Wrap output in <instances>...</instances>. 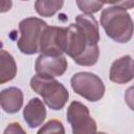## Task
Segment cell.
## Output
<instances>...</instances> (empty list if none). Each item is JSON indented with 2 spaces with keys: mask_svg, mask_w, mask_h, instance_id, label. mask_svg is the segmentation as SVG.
<instances>
[{
  "mask_svg": "<svg viewBox=\"0 0 134 134\" xmlns=\"http://www.w3.org/2000/svg\"><path fill=\"white\" fill-rule=\"evenodd\" d=\"M98 42L97 21L92 15L81 14L75 23L66 27L64 52L81 66H92L98 60Z\"/></svg>",
  "mask_w": 134,
  "mask_h": 134,
  "instance_id": "cell-1",
  "label": "cell"
},
{
  "mask_svg": "<svg viewBox=\"0 0 134 134\" xmlns=\"http://www.w3.org/2000/svg\"><path fill=\"white\" fill-rule=\"evenodd\" d=\"M100 25L106 35L117 43H127L133 36V21L122 7L110 6L100 14Z\"/></svg>",
  "mask_w": 134,
  "mask_h": 134,
  "instance_id": "cell-2",
  "label": "cell"
},
{
  "mask_svg": "<svg viewBox=\"0 0 134 134\" xmlns=\"http://www.w3.org/2000/svg\"><path fill=\"white\" fill-rule=\"evenodd\" d=\"M30 87L52 110L63 109L69 98V92L65 86L50 75L37 73L30 80Z\"/></svg>",
  "mask_w": 134,
  "mask_h": 134,
  "instance_id": "cell-3",
  "label": "cell"
},
{
  "mask_svg": "<svg viewBox=\"0 0 134 134\" xmlns=\"http://www.w3.org/2000/svg\"><path fill=\"white\" fill-rule=\"evenodd\" d=\"M47 23L42 19L29 17L23 19L19 23L20 39L18 40V48L24 54H35L40 49V39Z\"/></svg>",
  "mask_w": 134,
  "mask_h": 134,
  "instance_id": "cell-4",
  "label": "cell"
},
{
  "mask_svg": "<svg viewBox=\"0 0 134 134\" xmlns=\"http://www.w3.org/2000/svg\"><path fill=\"white\" fill-rule=\"evenodd\" d=\"M73 91L89 102H97L105 94V85L99 76L92 72H77L70 80Z\"/></svg>",
  "mask_w": 134,
  "mask_h": 134,
  "instance_id": "cell-5",
  "label": "cell"
},
{
  "mask_svg": "<svg viewBox=\"0 0 134 134\" xmlns=\"http://www.w3.org/2000/svg\"><path fill=\"white\" fill-rule=\"evenodd\" d=\"M67 121L73 134H88L96 132V122L90 116L89 109L80 102H72L67 109Z\"/></svg>",
  "mask_w": 134,
  "mask_h": 134,
  "instance_id": "cell-6",
  "label": "cell"
},
{
  "mask_svg": "<svg viewBox=\"0 0 134 134\" xmlns=\"http://www.w3.org/2000/svg\"><path fill=\"white\" fill-rule=\"evenodd\" d=\"M65 27L47 25L41 35L39 51L48 55H62L65 50Z\"/></svg>",
  "mask_w": 134,
  "mask_h": 134,
  "instance_id": "cell-7",
  "label": "cell"
},
{
  "mask_svg": "<svg viewBox=\"0 0 134 134\" xmlns=\"http://www.w3.org/2000/svg\"><path fill=\"white\" fill-rule=\"evenodd\" d=\"M68 63L64 55H48L41 53L35 63L37 73H42L50 76H61L67 70Z\"/></svg>",
  "mask_w": 134,
  "mask_h": 134,
  "instance_id": "cell-8",
  "label": "cell"
},
{
  "mask_svg": "<svg viewBox=\"0 0 134 134\" xmlns=\"http://www.w3.org/2000/svg\"><path fill=\"white\" fill-rule=\"evenodd\" d=\"M109 77L113 83L126 84L133 80V59L131 55H124L115 60L109 72Z\"/></svg>",
  "mask_w": 134,
  "mask_h": 134,
  "instance_id": "cell-9",
  "label": "cell"
},
{
  "mask_svg": "<svg viewBox=\"0 0 134 134\" xmlns=\"http://www.w3.org/2000/svg\"><path fill=\"white\" fill-rule=\"evenodd\" d=\"M23 118L31 129L43 124L46 118V109L42 100L38 97L31 98L23 109Z\"/></svg>",
  "mask_w": 134,
  "mask_h": 134,
  "instance_id": "cell-10",
  "label": "cell"
},
{
  "mask_svg": "<svg viewBox=\"0 0 134 134\" xmlns=\"http://www.w3.org/2000/svg\"><path fill=\"white\" fill-rule=\"evenodd\" d=\"M23 105V92L17 87H9L0 91V106L9 114L17 113Z\"/></svg>",
  "mask_w": 134,
  "mask_h": 134,
  "instance_id": "cell-11",
  "label": "cell"
},
{
  "mask_svg": "<svg viewBox=\"0 0 134 134\" xmlns=\"http://www.w3.org/2000/svg\"><path fill=\"white\" fill-rule=\"evenodd\" d=\"M17 74V64L14 57L6 50L0 49V85L12 81Z\"/></svg>",
  "mask_w": 134,
  "mask_h": 134,
  "instance_id": "cell-12",
  "label": "cell"
},
{
  "mask_svg": "<svg viewBox=\"0 0 134 134\" xmlns=\"http://www.w3.org/2000/svg\"><path fill=\"white\" fill-rule=\"evenodd\" d=\"M64 4V0H36L35 8L41 17H52Z\"/></svg>",
  "mask_w": 134,
  "mask_h": 134,
  "instance_id": "cell-13",
  "label": "cell"
},
{
  "mask_svg": "<svg viewBox=\"0 0 134 134\" xmlns=\"http://www.w3.org/2000/svg\"><path fill=\"white\" fill-rule=\"evenodd\" d=\"M105 4L104 0H76V5L84 14L93 15L100 10Z\"/></svg>",
  "mask_w": 134,
  "mask_h": 134,
  "instance_id": "cell-14",
  "label": "cell"
},
{
  "mask_svg": "<svg viewBox=\"0 0 134 134\" xmlns=\"http://www.w3.org/2000/svg\"><path fill=\"white\" fill-rule=\"evenodd\" d=\"M38 133L39 134H44V133H61V134H64L65 133V130H64L63 124L61 121L55 120V119H52V120L47 121L38 131Z\"/></svg>",
  "mask_w": 134,
  "mask_h": 134,
  "instance_id": "cell-15",
  "label": "cell"
},
{
  "mask_svg": "<svg viewBox=\"0 0 134 134\" xmlns=\"http://www.w3.org/2000/svg\"><path fill=\"white\" fill-rule=\"evenodd\" d=\"M104 2L114 6L122 7L125 9H131L134 6V0H104Z\"/></svg>",
  "mask_w": 134,
  "mask_h": 134,
  "instance_id": "cell-16",
  "label": "cell"
},
{
  "mask_svg": "<svg viewBox=\"0 0 134 134\" xmlns=\"http://www.w3.org/2000/svg\"><path fill=\"white\" fill-rule=\"evenodd\" d=\"M25 133V131L21 128V126L18 124V122H13V124H9L8 127L4 130V133L7 134V133Z\"/></svg>",
  "mask_w": 134,
  "mask_h": 134,
  "instance_id": "cell-17",
  "label": "cell"
},
{
  "mask_svg": "<svg viewBox=\"0 0 134 134\" xmlns=\"http://www.w3.org/2000/svg\"><path fill=\"white\" fill-rule=\"evenodd\" d=\"M13 6L12 0H0V13H6L10 10Z\"/></svg>",
  "mask_w": 134,
  "mask_h": 134,
  "instance_id": "cell-18",
  "label": "cell"
},
{
  "mask_svg": "<svg viewBox=\"0 0 134 134\" xmlns=\"http://www.w3.org/2000/svg\"><path fill=\"white\" fill-rule=\"evenodd\" d=\"M22 1H28V0H22Z\"/></svg>",
  "mask_w": 134,
  "mask_h": 134,
  "instance_id": "cell-19",
  "label": "cell"
}]
</instances>
